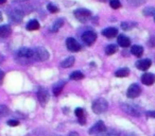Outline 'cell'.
<instances>
[{"mask_svg": "<svg viewBox=\"0 0 155 136\" xmlns=\"http://www.w3.org/2000/svg\"><path fill=\"white\" fill-rule=\"evenodd\" d=\"M73 64H74V58H73V56H69V58H65V60L61 63V66H62L63 68H69V67H71Z\"/></svg>", "mask_w": 155, "mask_h": 136, "instance_id": "cell-17", "label": "cell"}, {"mask_svg": "<svg viewBox=\"0 0 155 136\" xmlns=\"http://www.w3.org/2000/svg\"><path fill=\"white\" fill-rule=\"evenodd\" d=\"M110 5L114 10H117V9H119V8L121 7V3H120V1H119V0H110Z\"/></svg>", "mask_w": 155, "mask_h": 136, "instance_id": "cell-28", "label": "cell"}, {"mask_svg": "<svg viewBox=\"0 0 155 136\" xmlns=\"http://www.w3.org/2000/svg\"><path fill=\"white\" fill-rule=\"evenodd\" d=\"M123 110H124V112L129 113V114L133 115V116H139L140 113L139 111L137 110V108H135L134 106H131V105H122Z\"/></svg>", "mask_w": 155, "mask_h": 136, "instance_id": "cell-16", "label": "cell"}, {"mask_svg": "<svg viewBox=\"0 0 155 136\" xmlns=\"http://www.w3.org/2000/svg\"><path fill=\"white\" fill-rule=\"evenodd\" d=\"M116 51H118V47L116 45H108L105 48V53L106 55H112V54L116 53Z\"/></svg>", "mask_w": 155, "mask_h": 136, "instance_id": "cell-22", "label": "cell"}, {"mask_svg": "<svg viewBox=\"0 0 155 136\" xmlns=\"http://www.w3.org/2000/svg\"><path fill=\"white\" fill-rule=\"evenodd\" d=\"M117 43H118L119 46H121V47H123V48H127L131 45V41H130L129 37L125 36V35H122V34L118 36V38H117Z\"/></svg>", "mask_w": 155, "mask_h": 136, "instance_id": "cell-13", "label": "cell"}, {"mask_svg": "<svg viewBox=\"0 0 155 136\" xmlns=\"http://www.w3.org/2000/svg\"><path fill=\"white\" fill-rule=\"evenodd\" d=\"M47 9L50 13H58V8L56 7V5H52V3H49V5H47Z\"/></svg>", "mask_w": 155, "mask_h": 136, "instance_id": "cell-29", "label": "cell"}, {"mask_svg": "<svg viewBox=\"0 0 155 136\" xmlns=\"http://www.w3.org/2000/svg\"><path fill=\"white\" fill-rule=\"evenodd\" d=\"M66 47L71 52H79L81 50V45L72 37H68L66 39Z\"/></svg>", "mask_w": 155, "mask_h": 136, "instance_id": "cell-5", "label": "cell"}, {"mask_svg": "<svg viewBox=\"0 0 155 136\" xmlns=\"http://www.w3.org/2000/svg\"><path fill=\"white\" fill-rule=\"evenodd\" d=\"M8 124L11 125V127H16V125L19 124V121L18 120H9L8 121Z\"/></svg>", "mask_w": 155, "mask_h": 136, "instance_id": "cell-32", "label": "cell"}, {"mask_svg": "<svg viewBox=\"0 0 155 136\" xmlns=\"http://www.w3.org/2000/svg\"><path fill=\"white\" fill-rule=\"evenodd\" d=\"M96 39H97V34H96V32H94V31H91V30L85 31L82 35L83 43L87 46H91L96 41Z\"/></svg>", "mask_w": 155, "mask_h": 136, "instance_id": "cell-4", "label": "cell"}, {"mask_svg": "<svg viewBox=\"0 0 155 136\" xmlns=\"http://www.w3.org/2000/svg\"><path fill=\"white\" fill-rule=\"evenodd\" d=\"M154 22H155V17H154Z\"/></svg>", "mask_w": 155, "mask_h": 136, "instance_id": "cell-40", "label": "cell"}, {"mask_svg": "<svg viewBox=\"0 0 155 136\" xmlns=\"http://www.w3.org/2000/svg\"><path fill=\"white\" fill-rule=\"evenodd\" d=\"M68 136H80V135H79V133H77V132H70Z\"/></svg>", "mask_w": 155, "mask_h": 136, "instance_id": "cell-36", "label": "cell"}, {"mask_svg": "<svg viewBox=\"0 0 155 136\" xmlns=\"http://www.w3.org/2000/svg\"><path fill=\"white\" fill-rule=\"evenodd\" d=\"M129 75L130 70L127 68H120V69H118L115 72V76L118 77V78H124V77H127Z\"/></svg>", "mask_w": 155, "mask_h": 136, "instance_id": "cell-21", "label": "cell"}, {"mask_svg": "<svg viewBox=\"0 0 155 136\" xmlns=\"http://www.w3.org/2000/svg\"><path fill=\"white\" fill-rule=\"evenodd\" d=\"M63 25H64V20H63V19L55 20V22H54V24L52 25V27H51V31H52V32H58V29H60Z\"/></svg>", "mask_w": 155, "mask_h": 136, "instance_id": "cell-23", "label": "cell"}, {"mask_svg": "<svg viewBox=\"0 0 155 136\" xmlns=\"http://www.w3.org/2000/svg\"><path fill=\"white\" fill-rule=\"evenodd\" d=\"M12 33V29L8 25H3L0 27V37H8Z\"/></svg>", "mask_w": 155, "mask_h": 136, "instance_id": "cell-14", "label": "cell"}, {"mask_svg": "<svg viewBox=\"0 0 155 136\" xmlns=\"http://www.w3.org/2000/svg\"><path fill=\"white\" fill-rule=\"evenodd\" d=\"M141 93V88L139 87L138 84H132L130 85V87L127 88V96L131 99H134V98H137L138 96Z\"/></svg>", "mask_w": 155, "mask_h": 136, "instance_id": "cell-6", "label": "cell"}, {"mask_svg": "<svg viewBox=\"0 0 155 136\" xmlns=\"http://www.w3.org/2000/svg\"><path fill=\"white\" fill-rule=\"evenodd\" d=\"M134 27H136V24H135V22H123L122 24H121V28H122L123 30H125V31L131 30V29H133Z\"/></svg>", "mask_w": 155, "mask_h": 136, "instance_id": "cell-24", "label": "cell"}, {"mask_svg": "<svg viewBox=\"0 0 155 136\" xmlns=\"http://www.w3.org/2000/svg\"><path fill=\"white\" fill-rule=\"evenodd\" d=\"M99 1H102V2H104V1H106V0H99Z\"/></svg>", "mask_w": 155, "mask_h": 136, "instance_id": "cell-39", "label": "cell"}, {"mask_svg": "<svg viewBox=\"0 0 155 136\" xmlns=\"http://www.w3.org/2000/svg\"><path fill=\"white\" fill-rule=\"evenodd\" d=\"M73 15L79 22H85L91 17V12L87 9H78L73 12Z\"/></svg>", "mask_w": 155, "mask_h": 136, "instance_id": "cell-2", "label": "cell"}, {"mask_svg": "<svg viewBox=\"0 0 155 136\" xmlns=\"http://www.w3.org/2000/svg\"><path fill=\"white\" fill-rule=\"evenodd\" d=\"M152 65V62L149 58H143V60H139L136 62V67L139 70H148Z\"/></svg>", "mask_w": 155, "mask_h": 136, "instance_id": "cell-9", "label": "cell"}, {"mask_svg": "<svg viewBox=\"0 0 155 136\" xmlns=\"http://www.w3.org/2000/svg\"><path fill=\"white\" fill-rule=\"evenodd\" d=\"M84 78V75L82 74L81 71H73L72 74L70 75V80H82Z\"/></svg>", "mask_w": 155, "mask_h": 136, "instance_id": "cell-25", "label": "cell"}, {"mask_svg": "<svg viewBox=\"0 0 155 136\" xmlns=\"http://www.w3.org/2000/svg\"><path fill=\"white\" fill-rule=\"evenodd\" d=\"M91 108H93L94 113H96V114H102V113H104L105 111H107L108 103L105 99L99 98V99L95 100V101L93 102Z\"/></svg>", "mask_w": 155, "mask_h": 136, "instance_id": "cell-1", "label": "cell"}, {"mask_svg": "<svg viewBox=\"0 0 155 136\" xmlns=\"http://www.w3.org/2000/svg\"><path fill=\"white\" fill-rule=\"evenodd\" d=\"M106 130V127L104 124L103 121H98L91 130H89V134H97V133H101V132H104Z\"/></svg>", "mask_w": 155, "mask_h": 136, "instance_id": "cell-10", "label": "cell"}, {"mask_svg": "<svg viewBox=\"0 0 155 136\" xmlns=\"http://www.w3.org/2000/svg\"><path fill=\"white\" fill-rule=\"evenodd\" d=\"M2 19H3V17H2V13L0 12V22H2Z\"/></svg>", "mask_w": 155, "mask_h": 136, "instance_id": "cell-37", "label": "cell"}, {"mask_svg": "<svg viewBox=\"0 0 155 136\" xmlns=\"http://www.w3.org/2000/svg\"><path fill=\"white\" fill-rule=\"evenodd\" d=\"M79 122H80V124H85V118H84V117H82V118H79Z\"/></svg>", "mask_w": 155, "mask_h": 136, "instance_id": "cell-35", "label": "cell"}, {"mask_svg": "<svg viewBox=\"0 0 155 136\" xmlns=\"http://www.w3.org/2000/svg\"><path fill=\"white\" fill-rule=\"evenodd\" d=\"M38 28H39V22L35 19L30 20V22L27 24V30H29V31H35Z\"/></svg>", "mask_w": 155, "mask_h": 136, "instance_id": "cell-19", "label": "cell"}, {"mask_svg": "<svg viewBox=\"0 0 155 136\" xmlns=\"http://www.w3.org/2000/svg\"><path fill=\"white\" fill-rule=\"evenodd\" d=\"M131 52H132V54H134L135 56L139 58V56H141V55H142V53H143V48H142L141 46H139V45L132 46Z\"/></svg>", "mask_w": 155, "mask_h": 136, "instance_id": "cell-15", "label": "cell"}, {"mask_svg": "<svg viewBox=\"0 0 155 136\" xmlns=\"http://www.w3.org/2000/svg\"><path fill=\"white\" fill-rule=\"evenodd\" d=\"M74 114L78 116V118H82V117H84V110H83V108H75Z\"/></svg>", "mask_w": 155, "mask_h": 136, "instance_id": "cell-30", "label": "cell"}, {"mask_svg": "<svg viewBox=\"0 0 155 136\" xmlns=\"http://www.w3.org/2000/svg\"><path fill=\"white\" fill-rule=\"evenodd\" d=\"M34 50V58L37 61H47L49 58V52L44 47H36Z\"/></svg>", "mask_w": 155, "mask_h": 136, "instance_id": "cell-3", "label": "cell"}, {"mask_svg": "<svg viewBox=\"0 0 155 136\" xmlns=\"http://www.w3.org/2000/svg\"><path fill=\"white\" fill-rule=\"evenodd\" d=\"M143 15L146 16H155V9L152 7L147 8V9L143 10Z\"/></svg>", "mask_w": 155, "mask_h": 136, "instance_id": "cell-27", "label": "cell"}, {"mask_svg": "<svg viewBox=\"0 0 155 136\" xmlns=\"http://www.w3.org/2000/svg\"><path fill=\"white\" fill-rule=\"evenodd\" d=\"M8 114H9V108L7 105L0 104V118L1 117H5Z\"/></svg>", "mask_w": 155, "mask_h": 136, "instance_id": "cell-26", "label": "cell"}, {"mask_svg": "<svg viewBox=\"0 0 155 136\" xmlns=\"http://www.w3.org/2000/svg\"><path fill=\"white\" fill-rule=\"evenodd\" d=\"M65 82L64 81H61V82L56 83L55 85L53 86V95L54 96H58L61 93H62V89L64 88Z\"/></svg>", "mask_w": 155, "mask_h": 136, "instance_id": "cell-18", "label": "cell"}, {"mask_svg": "<svg viewBox=\"0 0 155 136\" xmlns=\"http://www.w3.org/2000/svg\"><path fill=\"white\" fill-rule=\"evenodd\" d=\"M7 0H0V5H2V3H5Z\"/></svg>", "mask_w": 155, "mask_h": 136, "instance_id": "cell-38", "label": "cell"}, {"mask_svg": "<svg viewBox=\"0 0 155 136\" xmlns=\"http://www.w3.org/2000/svg\"><path fill=\"white\" fill-rule=\"evenodd\" d=\"M141 82L144 85H152L155 82V76L153 74H144L141 77Z\"/></svg>", "mask_w": 155, "mask_h": 136, "instance_id": "cell-12", "label": "cell"}, {"mask_svg": "<svg viewBox=\"0 0 155 136\" xmlns=\"http://www.w3.org/2000/svg\"><path fill=\"white\" fill-rule=\"evenodd\" d=\"M144 1H146V0H129V2L134 5H142Z\"/></svg>", "mask_w": 155, "mask_h": 136, "instance_id": "cell-31", "label": "cell"}, {"mask_svg": "<svg viewBox=\"0 0 155 136\" xmlns=\"http://www.w3.org/2000/svg\"><path fill=\"white\" fill-rule=\"evenodd\" d=\"M37 98H38V101L41 102V104L45 105L49 100V93L46 88H39L37 91Z\"/></svg>", "mask_w": 155, "mask_h": 136, "instance_id": "cell-8", "label": "cell"}, {"mask_svg": "<svg viewBox=\"0 0 155 136\" xmlns=\"http://www.w3.org/2000/svg\"><path fill=\"white\" fill-rule=\"evenodd\" d=\"M147 115H148L149 117H153V118H155V111H150V112L147 113Z\"/></svg>", "mask_w": 155, "mask_h": 136, "instance_id": "cell-34", "label": "cell"}, {"mask_svg": "<svg viewBox=\"0 0 155 136\" xmlns=\"http://www.w3.org/2000/svg\"><path fill=\"white\" fill-rule=\"evenodd\" d=\"M102 34L103 36L107 37V38H113V37L117 36L118 34V30L116 28H113V27H110V28H106L102 31Z\"/></svg>", "mask_w": 155, "mask_h": 136, "instance_id": "cell-11", "label": "cell"}, {"mask_svg": "<svg viewBox=\"0 0 155 136\" xmlns=\"http://www.w3.org/2000/svg\"><path fill=\"white\" fill-rule=\"evenodd\" d=\"M3 78H5V72L1 71V70H0V85L2 84V82H3Z\"/></svg>", "mask_w": 155, "mask_h": 136, "instance_id": "cell-33", "label": "cell"}, {"mask_svg": "<svg viewBox=\"0 0 155 136\" xmlns=\"http://www.w3.org/2000/svg\"><path fill=\"white\" fill-rule=\"evenodd\" d=\"M11 18H12V20H13V22H21V19H22V13H20L18 10H16V11H14V12H12V13H11Z\"/></svg>", "mask_w": 155, "mask_h": 136, "instance_id": "cell-20", "label": "cell"}, {"mask_svg": "<svg viewBox=\"0 0 155 136\" xmlns=\"http://www.w3.org/2000/svg\"><path fill=\"white\" fill-rule=\"evenodd\" d=\"M17 55L21 58H34V50L30 48H20L17 52Z\"/></svg>", "mask_w": 155, "mask_h": 136, "instance_id": "cell-7", "label": "cell"}]
</instances>
